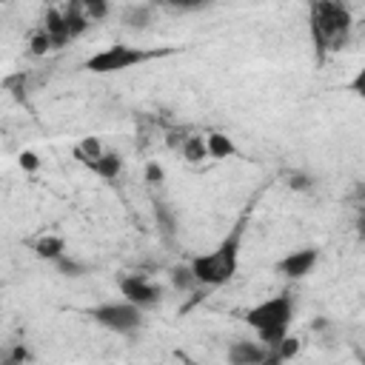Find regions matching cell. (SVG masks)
<instances>
[{
  "label": "cell",
  "instance_id": "obj_1",
  "mask_svg": "<svg viewBox=\"0 0 365 365\" xmlns=\"http://www.w3.org/2000/svg\"><path fill=\"white\" fill-rule=\"evenodd\" d=\"M245 222H248V217H242L217 242V248H211V251H205V254H200V257H194L188 262L191 271H194V277H197V285L220 288V285H225L237 274V268H240V251H242V237H245Z\"/></svg>",
  "mask_w": 365,
  "mask_h": 365
},
{
  "label": "cell",
  "instance_id": "obj_2",
  "mask_svg": "<svg viewBox=\"0 0 365 365\" xmlns=\"http://www.w3.org/2000/svg\"><path fill=\"white\" fill-rule=\"evenodd\" d=\"M351 11L342 3H331V0H314L308 6V29H311V40L317 48V57L325 60L328 51H339L348 46L351 40Z\"/></svg>",
  "mask_w": 365,
  "mask_h": 365
},
{
  "label": "cell",
  "instance_id": "obj_3",
  "mask_svg": "<svg viewBox=\"0 0 365 365\" xmlns=\"http://www.w3.org/2000/svg\"><path fill=\"white\" fill-rule=\"evenodd\" d=\"M294 297L288 291L277 294V297H268L257 305H251L245 311V325L257 334V342H262L268 351H274L288 334H291V322H294Z\"/></svg>",
  "mask_w": 365,
  "mask_h": 365
},
{
  "label": "cell",
  "instance_id": "obj_4",
  "mask_svg": "<svg viewBox=\"0 0 365 365\" xmlns=\"http://www.w3.org/2000/svg\"><path fill=\"white\" fill-rule=\"evenodd\" d=\"M143 314L137 305L125 302V299H106L94 308H88V319L97 322L100 328L111 331V334H120V336H131L143 328Z\"/></svg>",
  "mask_w": 365,
  "mask_h": 365
},
{
  "label": "cell",
  "instance_id": "obj_5",
  "mask_svg": "<svg viewBox=\"0 0 365 365\" xmlns=\"http://www.w3.org/2000/svg\"><path fill=\"white\" fill-rule=\"evenodd\" d=\"M157 54H165V51H145L140 46H125V43H114L103 51H94L83 66L91 71V74H117V71H125V68H134L140 63H148L151 57Z\"/></svg>",
  "mask_w": 365,
  "mask_h": 365
},
{
  "label": "cell",
  "instance_id": "obj_6",
  "mask_svg": "<svg viewBox=\"0 0 365 365\" xmlns=\"http://www.w3.org/2000/svg\"><path fill=\"white\" fill-rule=\"evenodd\" d=\"M117 288H120V297L125 302L137 305L140 311H151V308H157L163 302V288L154 279L143 277V274H125V277H120Z\"/></svg>",
  "mask_w": 365,
  "mask_h": 365
},
{
  "label": "cell",
  "instance_id": "obj_7",
  "mask_svg": "<svg viewBox=\"0 0 365 365\" xmlns=\"http://www.w3.org/2000/svg\"><path fill=\"white\" fill-rule=\"evenodd\" d=\"M317 262H319V248L308 245V248H294V251H288L285 257L277 259L274 268H277V274L285 277V279H305V277L317 268Z\"/></svg>",
  "mask_w": 365,
  "mask_h": 365
},
{
  "label": "cell",
  "instance_id": "obj_8",
  "mask_svg": "<svg viewBox=\"0 0 365 365\" xmlns=\"http://www.w3.org/2000/svg\"><path fill=\"white\" fill-rule=\"evenodd\" d=\"M265 356H268V348H265L262 342L245 339V336H242V339H234V342L228 345V351H225L228 365H262Z\"/></svg>",
  "mask_w": 365,
  "mask_h": 365
},
{
  "label": "cell",
  "instance_id": "obj_9",
  "mask_svg": "<svg viewBox=\"0 0 365 365\" xmlns=\"http://www.w3.org/2000/svg\"><path fill=\"white\" fill-rule=\"evenodd\" d=\"M160 6L157 3H128L120 9V23L131 31H145L157 20Z\"/></svg>",
  "mask_w": 365,
  "mask_h": 365
},
{
  "label": "cell",
  "instance_id": "obj_10",
  "mask_svg": "<svg viewBox=\"0 0 365 365\" xmlns=\"http://www.w3.org/2000/svg\"><path fill=\"white\" fill-rule=\"evenodd\" d=\"M31 251H34V257L37 259H43V262H57L60 257H66L68 254V245H66V237L63 234H40L34 242H31Z\"/></svg>",
  "mask_w": 365,
  "mask_h": 365
},
{
  "label": "cell",
  "instance_id": "obj_11",
  "mask_svg": "<svg viewBox=\"0 0 365 365\" xmlns=\"http://www.w3.org/2000/svg\"><path fill=\"white\" fill-rule=\"evenodd\" d=\"M123 165H125V160H123V154L120 151H114V148H106L103 154H100V160H94L91 163V174H97L100 180H106V182H114L120 174H123Z\"/></svg>",
  "mask_w": 365,
  "mask_h": 365
},
{
  "label": "cell",
  "instance_id": "obj_12",
  "mask_svg": "<svg viewBox=\"0 0 365 365\" xmlns=\"http://www.w3.org/2000/svg\"><path fill=\"white\" fill-rule=\"evenodd\" d=\"M202 140H205V154H208L211 160H228V157H237V143H234L228 134H222V131H211V134H205Z\"/></svg>",
  "mask_w": 365,
  "mask_h": 365
},
{
  "label": "cell",
  "instance_id": "obj_13",
  "mask_svg": "<svg viewBox=\"0 0 365 365\" xmlns=\"http://www.w3.org/2000/svg\"><path fill=\"white\" fill-rule=\"evenodd\" d=\"M168 282H171V288L180 291V294H188V291L200 288V285H197V277H194V271H191L188 262L171 265V268H168Z\"/></svg>",
  "mask_w": 365,
  "mask_h": 365
},
{
  "label": "cell",
  "instance_id": "obj_14",
  "mask_svg": "<svg viewBox=\"0 0 365 365\" xmlns=\"http://www.w3.org/2000/svg\"><path fill=\"white\" fill-rule=\"evenodd\" d=\"M103 151H106V145L100 143V137H83V140L74 145V157H77L86 168H91V163L100 160Z\"/></svg>",
  "mask_w": 365,
  "mask_h": 365
},
{
  "label": "cell",
  "instance_id": "obj_15",
  "mask_svg": "<svg viewBox=\"0 0 365 365\" xmlns=\"http://www.w3.org/2000/svg\"><path fill=\"white\" fill-rule=\"evenodd\" d=\"M154 220H157V228L163 237L171 240L177 234V211L168 202H154Z\"/></svg>",
  "mask_w": 365,
  "mask_h": 365
},
{
  "label": "cell",
  "instance_id": "obj_16",
  "mask_svg": "<svg viewBox=\"0 0 365 365\" xmlns=\"http://www.w3.org/2000/svg\"><path fill=\"white\" fill-rule=\"evenodd\" d=\"M54 271H57L60 277H66V279H80V277H86L91 268H88V262H83V259L66 254V257H60V259L54 262Z\"/></svg>",
  "mask_w": 365,
  "mask_h": 365
},
{
  "label": "cell",
  "instance_id": "obj_17",
  "mask_svg": "<svg viewBox=\"0 0 365 365\" xmlns=\"http://www.w3.org/2000/svg\"><path fill=\"white\" fill-rule=\"evenodd\" d=\"M34 359L31 348L26 342H11L3 354H0V365H29Z\"/></svg>",
  "mask_w": 365,
  "mask_h": 365
},
{
  "label": "cell",
  "instance_id": "obj_18",
  "mask_svg": "<svg viewBox=\"0 0 365 365\" xmlns=\"http://www.w3.org/2000/svg\"><path fill=\"white\" fill-rule=\"evenodd\" d=\"M180 154H182V160H188V163H202V160L208 157V154H205V140L197 137V134L185 137L182 145H180Z\"/></svg>",
  "mask_w": 365,
  "mask_h": 365
},
{
  "label": "cell",
  "instance_id": "obj_19",
  "mask_svg": "<svg viewBox=\"0 0 365 365\" xmlns=\"http://www.w3.org/2000/svg\"><path fill=\"white\" fill-rule=\"evenodd\" d=\"M285 185H288L291 191H297V194H305V191H314L317 177L308 174V171H291L288 180H285Z\"/></svg>",
  "mask_w": 365,
  "mask_h": 365
},
{
  "label": "cell",
  "instance_id": "obj_20",
  "mask_svg": "<svg viewBox=\"0 0 365 365\" xmlns=\"http://www.w3.org/2000/svg\"><path fill=\"white\" fill-rule=\"evenodd\" d=\"M80 11H83V17H86L88 23H97V20H106V17L111 14V6L103 3V0H88V3L80 6Z\"/></svg>",
  "mask_w": 365,
  "mask_h": 365
},
{
  "label": "cell",
  "instance_id": "obj_21",
  "mask_svg": "<svg viewBox=\"0 0 365 365\" xmlns=\"http://www.w3.org/2000/svg\"><path fill=\"white\" fill-rule=\"evenodd\" d=\"M271 354H274L279 362H288V359H294V356L299 354V339L288 334V336H285V339H282V342H279V345H277Z\"/></svg>",
  "mask_w": 365,
  "mask_h": 365
},
{
  "label": "cell",
  "instance_id": "obj_22",
  "mask_svg": "<svg viewBox=\"0 0 365 365\" xmlns=\"http://www.w3.org/2000/svg\"><path fill=\"white\" fill-rule=\"evenodd\" d=\"M29 46H31V54L34 57H43V54H48L51 48H54V40L40 29L37 34H31V40H29Z\"/></svg>",
  "mask_w": 365,
  "mask_h": 365
},
{
  "label": "cell",
  "instance_id": "obj_23",
  "mask_svg": "<svg viewBox=\"0 0 365 365\" xmlns=\"http://www.w3.org/2000/svg\"><path fill=\"white\" fill-rule=\"evenodd\" d=\"M17 165H20L26 174H34V171H40V157H37L31 148H26V151L17 154Z\"/></svg>",
  "mask_w": 365,
  "mask_h": 365
},
{
  "label": "cell",
  "instance_id": "obj_24",
  "mask_svg": "<svg viewBox=\"0 0 365 365\" xmlns=\"http://www.w3.org/2000/svg\"><path fill=\"white\" fill-rule=\"evenodd\" d=\"M163 180H165V168H163L157 160L145 163V182H148V185H160Z\"/></svg>",
  "mask_w": 365,
  "mask_h": 365
},
{
  "label": "cell",
  "instance_id": "obj_25",
  "mask_svg": "<svg viewBox=\"0 0 365 365\" xmlns=\"http://www.w3.org/2000/svg\"><path fill=\"white\" fill-rule=\"evenodd\" d=\"M163 9H168V11H174V14H188V11H202L205 3H165Z\"/></svg>",
  "mask_w": 365,
  "mask_h": 365
}]
</instances>
